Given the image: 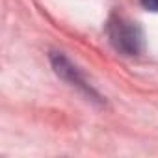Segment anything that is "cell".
I'll return each mask as SVG.
<instances>
[{"label": "cell", "mask_w": 158, "mask_h": 158, "mask_svg": "<svg viewBox=\"0 0 158 158\" xmlns=\"http://www.w3.org/2000/svg\"><path fill=\"white\" fill-rule=\"evenodd\" d=\"M106 34L112 47L125 56H138L143 50V45H145L143 32L134 21L127 17H121V15L110 17Z\"/></svg>", "instance_id": "cell-1"}, {"label": "cell", "mask_w": 158, "mask_h": 158, "mask_svg": "<svg viewBox=\"0 0 158 158\" xmlns=\"http://www.w3.org/2000/svg\"><path fill=\"white\" fill-rule=\"evenodd\" d=\"M50 60H52V67H54V71L58 73V76H61L63 80H67L71 86H76L78 89H82V91H86L88 95H95V91L91 89V86L89 84H86V80H84V76L78 73V69L63 56V54H58V52H54L52 56H50Z\"/></svg>", "instance_id": "cell-2"}, {"label": "cell", "mask_w": 158, "mask_h": 158, "mask_svg": "<svg viewBox=\"0 0 158 158\" xmlns=\"http://www.w3.org/2000/svg\"><path fill=\"white\" fill-rule=\"evenodd\" d=\"M141 6L149 11H158V0H141Z\"/></svg>", "instance_id": "cell-3"}]
</instances>
